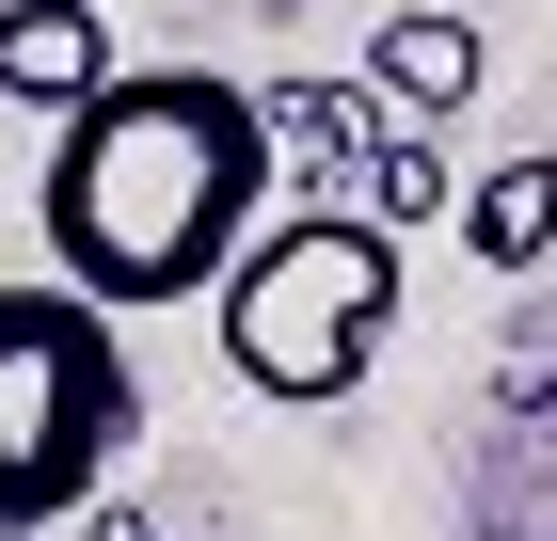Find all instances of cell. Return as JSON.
<instances>
[{"label": "cell", "mask_w": 557, "mask_h": 541, "mask_svg": "<svg viewBox=\"0 0 557 541\" xmlns=\"http://www.w3.org/2000/svg\"><path fill=\"white\" fill-rule=\"evenodd\" d=\"M478 81H494V48H478V16H446V0H414V16L367 33V96H383V127H446Z\"/></svg>", "instance_id": "obj_5"}, {"label": "cell", "mask_w": 557, "mask_h": 541, "mask_svg": "<svg viewBox=\"0 0 557 541\" xmlns=\"http://www.w3.org/2000/svg\"><path fill=\"white\" fill-rule=\"evenodd\" d=\"M144 430V367H128V319L81 303L64 271L0 287V541H48L112 494V462Z\"/></svg>", "instance_id": "obj_2"}, {"label": "cell", "mask_w": 557, "mask_h": 541, "mask_svg": "<svg viewBox=\"0 0 557 541\" xmlns=\"http://www.w3.org/2000/svg\"><path fill=\"white\" fill-rule=\"evenodd\" d=\"M256 112H271L287 192H319V208H335V175L383 160V96H367V81H256Z\"/></svg>", "instance_id": "obj_6"}, {"label": "cell", "mask_w": 557, "mask_h": 541, "mask_svg": "<svg viewBox=\"0 0 557 541\" xmlns=\"http://www.w3.org/2000/svg\"><path fill=\"white\" fill-rule=\"evenodd\" d=\"M398 303H414V271H398V239L367 208H287L239 271H223V367L256 382L271 415H335L350 382L398 351Z\"/></svg>", "instance_id": "obj_3"}, {"label": "cell", "mask_w": 557, "mask_h": 541, "mask_svg": "<svg viewBox=\"0 0 557 541\" xmlns=\"http://www.w3.org/2000/svg\"><path fill=\"white\" fill-rule=\"evenodd\" d=\"M462 255H478V271H510V287L557 255V160H542V144L494 160V175H462Z\"/></svg>", "instance_id": "obj_7"}, {"label": "cell", "mask_w": 557, "mask_h": 541, "mask_svg": "<svg viewBox=\"0 0 557 541\" xmlns=\"http://www.w3.org/2000/svg\"><path fill=\"white\" fill-rule=\"evenodd\" d=\"M271 112L256 81L223 64H128L96 112L48 127V175H33V223H48V271L81 303H223V271L271 239Z\"/></svg>", "instance_id": "obj_1"}, {"label": "cell", "mask_w": 557, "mask_h": 541, "mask_svg": "<svg viewBox=\"0 0 557 541\" xmlns=\"http://www.w3.org/2000/svg\"><path fill=\"white\" fill-rule=\"evenodd\" d=\"M96 16H128V0H96Z\"/></svg>", "instance_id": "obj_10"}, {"label": "cell", "mask_w": 557, "mask_h": 541, "mask_svg": "<svg viewBox=\"0 0 557 541\" xmlns=\"http://www.w3.org/2000/svg\"><path fill=\"white\" fill-rule=\"evenodd\" d=\"M128 81V48H112V16L96 0H0V96L16 112H96V96Z\"/></svg>", "instance_id": "obj_4"}, {"label": "cell", "mask_w": 557, "mask_h": 541, "mask_svg": "<svg viewBox=\"0 0 557 541\" xmlns=\"http://www.w3.org/2000/svg\"><path fill=\"white\" fill-rule=\"evenodd\" d=\"M350 208L383 223V239H414V223H462V175H446V127H383V160L350 175Z\"/></svg>", "instance_id": "obj_8"}, {"label": "cell", "mask_w": 557, "mask_h": 541, "mask_svg": "<svg viewBox=\"0 0 557 541\" xmlns=\"http://www.w3.org/2000/svg\"><path fill=\"white\" fill-rule=\"evenodd\" d=\"M81 541H175V526H160V509H128V494H96V509H81Z\"/></svg>", "instance_id": "obj_9"}]
</instances>
